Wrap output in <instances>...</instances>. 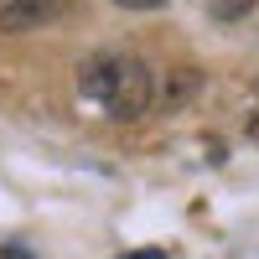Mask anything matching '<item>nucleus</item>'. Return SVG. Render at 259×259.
<instances>
[{"instance_id": "nucleus-1", "label": "nucleus", "mask_w": 259, "mask_h": 259, "mask_svg": "<svg viewBox=\"0 0 259 259\" xmlns=\"http://www.w3.org/2000/svg\"><path fill=\"white\" fill-rule=\"evenodd\" d=\"M109 114L114 119H140L150 104H156V78L140 57H124L119 52V73H114V89H109Z\"/></svg>"}, {"instance_id": "nucleus-2", "label": "nucleus", "mask_w": 259, "mask_h": 259, "mask_svg": "<svg viewBox=\"0 0 259 259\" xmlns=\"http://www.w3.org/2000/svg\"><path fill=\"white\" fill-rule=\"evenodd\" d=\"M78 0H6L0 6V31H41V26H57L62 16H73Z\"/></svg>"}, {"instance_id": "nucleus-3", "label": "nucleus", "mask_w": 259, "mask_h": 259, "mask_svg": "<svg viewBox=\"0 0 259 259\" xmlns=\"http://www.w3.org/2000/svg\"><path fill=\"white\" fill-rule=\"evenodd\" d=\"M114 73H119V52H94V57H83V68H78V94L104 104L109 89H114Z\"/></svg>"}, {"instance_id": "nucleus-4", "label": "nucleus", "mask_w": 259, "mask_h": 259, "mask_svg": "<svg viewBox=\"0 0 259 259\" xmlns=\"http://www.w3.org/2000/svg\"><path fill=\"white\" fill-rule=\"evenodd\" d=\"M197 89H202V68H171L166 78H161V104L166 109H187L192 99H197Z\"/></svg>"}, {"instance_id": "nucleus-5", "label": "nucleus", "mask_w": 259, "mask_h": 259, "mask_svg": "<svg viewBox=\"0 0 259 259\" xmlns=\"http://www.w3.org/2000/svg\"><path fill=\"white\" fill-rule=\"evenodd\" d=\"M254 6L259 0H207V11L218 21H244V16H254Z\"/></svg>"}, {"instance_id": "nucleus-6", "label": "nucleus", "mask_w": 259, "mask_h": 259, "mask_svg": "<svg viewBox=\"0 0 259 259\" xmlns=\"http://www.w3.org/2000/svg\"><path fill=\"white\" fill-rule=\"evenodd\" d=\"M109 6H119V11H161L166 0H109Z\"/></svg>"}, {"instance_id": "nucleus-7", "label": "nucleus", "mask_w": 259, "mask_h": 259, "mask_svg": "<svg viewBox=\"0 0 259 259\" xmlns=\"http://www.w3.org/2000/svg\"><path fill=\"white\" fill-rule=\"evenodd\" d=\"M0 259H31V249H21V244H6V249H0Z\"/></svg>"}, {"instance_id": "nucleus-8", "label": "nucleus", "mask_w": 259, "mask_h": 259, "mask_svg": "<svg viewBox=\"0 0 259 259\" xmlns=\"http://www.w3.org/2000/svg\"><path fill=\"white\" fill-rule=\"evenodd\" d=\"M119 259H166V249H135V254H119Z\"/></svg>"}, {"instance_id": "nucleus-9", "label": "nucleus", "mask_w": 259, "mask_h": 259, "mask_svg": "<svg viewBox=\"0 0 259 259\" xmlns=\"http://www.w3.org/2000/svg\"><path fill=\"white\" fill-rule=\"evenodd\" d=\"M244 130H249V140H259V114H254V119H249Z\"/></svg>"}]
</instances>
